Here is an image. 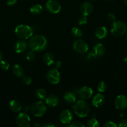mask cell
Here are the masks:
<instances>
[{"label": "cell", "instance_id": "cell-1", "mask_svg": "<svg viewBox=\"0 0 127 127\" xmlns=\"http://www.w3.org/2000/svg\"><path fill=\"white\" fill-rule=\"evenodd\" d=\"M28 46L30 49L35 52H42L47 47V39L42 35H34L30 37Z\"/></svg>", "mask_w": 127, "mask_h": 127}, {"label": "cell", "instance_id": "cell-2", "mask_svg": "<svg viewBox=\"0 0 127 127\" xmlns=\"http://www.w3.org/2000/svg\"><path fill=\"white\" fill-rule=\"evenodd\" d=\"M72 109L74 114L80 118L87 117L90 112L89 105L85 100L82 99L75 102L72 106Z\"/></svg>", "mask_w": 127, "mask_h": 127}, {"label": "cell", "instance_id": "cell-3", "mask_svg": "<svg viewBox=\"0 0 127 127\" xmlns=\"http://www.w3.org/2000/svg\"><path fill=\"white\" fill-rule=\"evenodd\" d=\"M15 34L20 39H28L33 35V30L30 26L25 24H20L15 29Z\"/></svg>", "mask_w": 127, "mask_h": 127}, {"label": "cell", "instance_id": "cell-4", "mask_svg": "<svg viewBox=\"0 0 127 127\" xmlns=\"http://www.w3.org/2000/svg\"><path fill=\"white\" fill-rule=\"evenodd\" d=\"M127 31V26L122 21H115L110 27L111 33L114 37H120L125 34Z\"/></svg>", "mask_w": 127, "mask_h": 127}, {"label": "cell", "instance_id": "cell-5", "mask_svg": "<svg viewBox=\"0 0 127 127\" xmlns=\"http://www.w3.org/2000/svg\"><path fill=\"white\" fill-rule=\"evenodd\" d=\"M30 111L34 116L41 117L46 114L47 106L46 104L42 101L34 102L30 107Z\"/></svg>", "mask_w": 127, "mask_h": 127}, {"label": "cell", "instance_id": "cell-6", "mask_svg": "<svg viewBox=\"0 0 127 127\" xmlns=\"http://www.w3.org/2000/svg\"><path fill=\"white\" fill-rule=\"evenodd\" d=\"M46 79L51 84H58L61 80V74L58 69L54 68L49 69L46 74Z\"/></svg>", "mask_w": 127, "mask_h": 127}, {"label": "cell", "instance_id": "cell-7", "mask_svg": "<svg viewBox=\"0 0 127 127\" xmlns=\"http://www.w3.org/2000/svg\"><path fill=\"white\" fill-rule=\"evenodd\" d=\"M31 119L27 113H20L16 117V124L17 127H29L31 126Z\"/></svg>", "mask_w": 127, "mask_h": 127}, {"label": "cell", "instance_id": "cell-8", "mask_svg": "<svg viewBox=\"0 0 127 127\" xmlns=\"http://www.w3.org/2000/svg\"><path fill=\"white\" fill-rule=\"evenodd\" d=\"M73 49L76 53L79 54H83L86 53L88 50V47L87 43L83 39L76 40L73 44Z\"/></svg>", "mask_w": 127, "mask_h": 127}, {"label": "cell", "instance_id": "cell-9", "mask_svg": "<svg viewBox=\"0 0 127 127\" xmlns=\"http://www.w3.org/2000/svg\"><path fill=\"white\" fill-rule=\"evenodd\" d=\"M46 10L52 14H57L61 11V6L56 0H49L45 5Z\"/></svg>", "mask_w": 127, "mask_h": 127}, {"label": "cell", "instance_id": "cell-10", "mask_svg": "<svg viewBox=\"0 0 127 127\" xmlns=\"http://www.w3.org/2000/svg\"><path fill=\"white\" fill-rule=\"evenodd\" d=\"M77 95L79 97V98L82 100H86L93 95V90L90 87L88 86H83L77 92Z\"/></svg>", "mask_w": 127, "mask_h": 127}, {"label": "cell", "instance_id": "cell-11", "mask_svg": "<svg viewBox=\"0 0 127 127\" xmlns=\"http://www.w3.org/2000/svg\"><path fill=\"white\" fill-rule=\"evenodd\" d=\"M72 114L68 109L62 110L59 114V120L63 124L68 125L72 120Z\"/></svg>", "mask_w": 127, "mask_h": 127}, {"label": "cell", "instance_id": "cell-12", "mask_svg": "<svg viewBox=\"0 0 127 127\" xmlns=\"http://www.w3.org/2000/svg\"><path fill=\"white\" fill-rule=\"evenodd\" d=\"M115 106L118 110H124L127 107V97L124 95H119L115 100Z\"/></svg>", "mask_w": 127, "mask_h": 127}, {"label": "cell", "instance_id": "cell-13", "mask_svg": "<svg viewBox=\"0 0 127 127\" xmlns=\"http://www.w3.org/2000/svg\"><path fill=\"white\" fill-rule=\"evenodd\" d=\"M94 7L93 5L90 2H84L80 5V11L82 15L84 16H89L90 14L93 12Z\"/></svg>", "mask_w": 127, "mask_h": 127}, {"label": "cell", "instance_id": "cell-14", "mask_svg": "<svg viewBox=\"0 0 127 127\" xmlns=\"http://www.w3.org/2000/svg\"><path fill=\"white\" fill-rule=\"evenodd\" d=\"M27 47H28V43H27V42L24 39H20L15 43L14 45V49L16 53H21L26 50Z\"/></svg>", "mask_w": 127, "mask_h": 127}, {"label": "cell", "instance_id": "cell-15", "mask_svg": "<svg viewBox=\"0 0 127 127\" xmlns=\"http://www.w3.org/2000/svg\"><path fill=\"white\" fill-rule=\"evenodd\" d=\"M105 102V96L101 93H98L93 97L92 99V105L95 107L102 106Z\"/></svg>", "mask_w": 127, "mask_h": 127}, {"label": "cell", "instance_id": "cell-16", "mask_svg": "<svg viewBox=\"0 0 127 127\" xmlns=\"http://www.w3.org/2000/svg\"><path fill=\"white\" fill-rule=\"evenodd\" d=\"M46 104L48 106L51 107H55L59 103V99L56 95L51 94L46 97Z\"/></svg>", "mask_w": 127, "mask_h": 127}, {"label": "cell", "instance_id": "cell-17", "mask_svg": "<svg viewBox=\"0 0 127 127\" xmlns=\"http://www.w3.org/2000/svg\"><path fill=\"white\" fill-rule=\"evenodd\" d=\"M9 107L10 110L12 112L14 113L19 112L21 110H22V105H21V103L17 100H11L10 101L9 104Z\"/></svg>", "mask_w": 127, "mask_h": 127}, {"label": "cell", "instance_id": "cell-18", "mask_svg": "<svg viewBox=\"0 0 127 127\" xmlns=\"http://www.w3.org/2000/svg\"><path fill=\"white\" fill-rule=\"evenodd\" d=\"M96 37L99 39H103L107 35V29L104 26H100L97 28L95 32Z\"/></svg>", "mask_w": 127, "mask_h": 127}, {"label": "cell", "instance_id": "cell-19", "mask_svg": "<svg viewBox=\"0 0 127 127\" xmlns=\"http://www.w3.org/2000/svg\"><path fill=\"white\" fill-rule=\"evenodd\" d=\"M43 61L45 64L47 66H51L52 64H54L55 63L54 56L52 53L46 52L44 54Z\"/></svg>", "mask_w": 127, "mask_h": 127}, {"label": "cell", "instance_id": "cell-20", "mask_svg": "<svg viewBox=\"0 0 127 127\" xmlns=\"http://www.w3.org/2000/svg\"><path fill=\"white\" fill-rule=\"evenodd\" d=\"M12 73H13L14 75L17 78H22L24 74V70L22 66L18 64H16L12 67Z\"/></svg>", "mask_w": 127, "mask_h": 127}, {"label": "cell", "instance_id": "cell-21", "mask_svg": "<svg viewBox=\"0 0 127 127\" xmlns=\"http://www.w3.org/2000/svg\"><path fill=\"white\" fill-rule=\"evenodd\" d=\"M93 52L94 54L97 57H102L104 55L105 52V48L104 45L102 44H97L94 47H93Z\"/></svg>", "mask_w": 127, "mask_h": 127}, {"label": "cell", "instance_id": "cell-22", "mask_svg": "<svg viewBox=\"0 0 127 127\" xmlns=\"http://www.w3.org/2000/svg\"><path fill=\"white\" fill-rule=\"evenodd\" d=\"M64 99L67 103L73 104L76 101V95L72 92H66L64 95Z\"/></svg>", "mask_w": 127, "mask_h": 127}, {"label": "cell", "instance_id": "cell-23", "mask_svg": "<svg viewBox=\"0 0 127 127\" xmlns=\"http://www.w3.org/2000/svg\"><path fill=\"white\" fill-rule=\"evenodd\" d=\"M35 95L37 99L42 100L46 99V97H47V93L45 89H42V88H39L35 92Z\"/></svg>", "mask_w": 127, "mask_h": 127}, {"label": "cell", "instance_id": "cell-24", "mask_svg": "<svg viewBox=\"0 0 127 127\" xmlns=\"http://www.w3.org/2000/svg\"><path fill=\"white\" fill-rule=\"evenodd\" d=\"M42 10H43L42 6L41 5L38 4L32 5L30 8V11L34 15L40 14L42 12Z\"/></svg>", "mask_w": 127, "mask_h": 127}, {"label": "cell", "instance_id": "cell-25", "mask_svg": "<svg viewBox=\"0 0 127 127\" xmlns=\"http://www.w3.org/2000/svg\"><path fill=\"white\" fill-rule=\"evenodd\" d=\"M71 33H72V35H73V37H76V38H79V37H82V34H83V32H82V30L77 27H73V28L72 29Z\"/></svg>", "mask_w": 127, "mask_h": 127}, {"label": "cell", "instance_id": "cell-26", "mask_svg": "<svg viewBox=\"0 0 127 127\" xmlns=\"http://www.w3.org/2000/svg\"><path fill=\"white\" fill-rule=\"evenodd\" d=\"M87 126L88 127H99L100 125L97 119L92 118L87 122Z\"/></svg>", "mask_w": 127, "mask_h": 127}, {"label": "cell", "instance_id": "cell-27", "mask_svg": "<svg viewBox=\"0 0 127 127\" xmlns=\"http://www.w3.org/2000/svg\"><path fill=\"white\" fill-rule=\"evenodd\" d=\"M107 89V85L105 82L102 81L98 83L97 86V90L98 91L99 93H104Z\"/></svg>", "mask_w": 127, "mask_h": 127}, {"label": "cell", "instance_id": "cell-28", "mask_svg": "<svg viewBox=\"0 0 127 127\" xmlns=\"http://www.w3.org/2000/svg\"><path fill=\"white\" fill-rule=\"evenodd\" d=\"M36 57V53H35L34 51L31 50L30 51H28L26 53V58L27 60L29 61H33L35 59Z\"/></svg>", "mask_w": 127, "mask_h": 127}, {"label": "cell", "instance_id": "cell-29", "mask_svg": "<svg viewBox=\"0 0 127 127\" xmlns=\"http://www.w3.org/2000/svg\"><path fill=\"white\" fill-rule=\"evenodd\" d=\"M10 66V64L6 60H1L0 62V68L1 69L4 71H6L9 69Z\"/></svg>", "mask_w": 127, "mask_h": 127}, {"label": "cell", "instance_id": "cell-30", "mask_svg": "<svg viewBox=\"0 0 127 127\" xmlns=\"http://www.w3.org/2000/svg\"><path fill=\"white\" fill-rule=\"evenodd\" d=\"M87 21H88V19H87V16H84V15H82L78 19V24L80 26H85V25L87 24Z\"/></svg>", "mask_w": 127, "mask_h": 127}, {"label": "cell", "instance_id": "cell-31", "mask_svg": "<svg viewBox=\"0 0 127 127\" xmlns=\"http://www.w3.org/2000/svg\"><path fill=\"white\" fill-rule=\"evenodd\" d=\"M67 127H84V125L81 122L75 121L73 122H70L67 125Z\"/></svg>", "mask_w": 127, "mask_h": 127}, {"label": "cell", "instance_id": "cell-32", "mask_svg": "<svg viewBox=\"0 0 127 127\" xmlns=\"http://www.w3.org/2000/svg\"><path fill=\"white\" fill-rule=\"evenodd\" d=\"M22 82L26 85H30L32 83V79L31 77L28 76H23L22 77Z\"/></svg>", "mask_w": 127, "mask_h": 127}, {"label": "cell", "instance_id": "cell-33", "mask_svg": "<svg viewBox=\"0 0 127 127\" xmlns=\"http://www.w3.org/2000/svg\"><path fill=\"white\" fill-rule=\"evenodd\" d=\"M103 127H117V125L112 121H107L103 125Z\"/></svg>", "mask_w": 127, "mask_h": 127}, {"label": "cell", "instance_id": "cell-34", "mask_svg": "<svg viewBox=\"0 0 127 127\" xmlns=\"http://www.w3.org/2000/svg\"><path fill=\"white\" fill-rule=\"evenodd\" d=\"M107 19L110 21V22H112V23H113V22H115V19H116L115 16L112 13L108 14L107 16Z\"/></svg>", "mask_w": 127, "mask_h": 127}, {"label": "cell", "instance_id": "cell-35", "mask_svg": "<svg viewBox=\"0 0 127 127\" xmlns=\"http://www.w3.org/2000/svg\"><path fill=\"white\" fill-rule=\"evenodd\" d=\"M118 126L120 127H127V119H123L121 120Z\"/></svg>", "mask_w": 127, "mask_h": 127}, {"label": "cell", "instance_id": "cell-36", "mask_svg": "<svg viewBox=\"0 0 127 127\" xmlns=\"http://www.w3.org/2000/svg\"><path fill=\"white\" fill-rule=\"evenodd\" d=\"M17 0H7V4L8 6H14L16 4Z\"/></svg>", "mask_w": 127, "mask_h": 127}, {"label": "cell", "instance_id": "cell-37", "mask_svg": "<svg viewBox=\"0 0 127 127\" xmlns=\"http://www.w3.org/2000/svg\"><path fill=\"white\" fill-rule=\"evenodd\" d=\"M54 66H55V68H57V69H59L62 66V63L59 61H57L56 62V63H54Z\"/></svg>", "mask_w": 127, "mask_h": 127}, {"label": "cell", "instance_id": "cell-38", "mask_svg": "<svg viewBox=\"0 0 127 127\" xmlns=\"http://www.w3.org/2000/svg\"><path fill=\"white\" fill-rule=\"evenodd\" d=\"M29 110H30V107L29 105H24V107H23L24 112L27 113Z\"/></svg>", "mask_w": 127, "mask_h": 127}, {"label": "cell", "instance_id": "cell-39", "mask_svg": "<svg viewBox=\"0 0 127 127\" xmlns=\"http://www.w3.org/2000/svg\"><path fill=\"white\" fill-rule=\"evenodd\" d=\"M54 125L52 124H46L42 125V127H53Z\"/></svg>", "mask_w": 127, "mask_h": 127}, {"label": "cell", "instance_id": "cell-40", "mask_svg": "<svg viewBox=\"0 0 127 127\" xmlns=\"http://www.w3.org/2000/svg\"><path fill=\"white\" fill-rule=\"evenodd\" d=\"M33 127H40V125L39 124H37V123H34V124H33Z\"/></svg>", "mask_w": 127, "mask_h": 127}, {"label": "cell", "instance_id": "cell-41", "mask_svg": "<svg viewBox=\"0 0 127 127\" xmlns=\"http://www.w3.org/2000/svg\"><path fill=\"white\" fill-rule=\"evenodd\" d=\"M2 53L0 52V62L2 60Z\"/></svg>", "mask_w": 127, "mask_h": 127}, {"label": "cell", "instance_id": "cell-42", "mask_svg": "<svg viewBox=\"0 0 127 127\" xmlns=\"http://www.w3.org/2000/svg\"><path fill=\"white\" fill-rule=\"evenodd\" d=\"M123 2H124V4L125 5H127V0H123Z\"/></svg>", "mask_w": 127, "mask_h": 127}, {"label": "cell", "instance_id": "cell-43", "mask_svg": "<svg viewBox=\"0 0 127 127\" xmlns=\"http://www.w3.org/2000/svg\"><path fill=\"white\" fill-rule=\"evenodd\" d=\"M124 61L126 62V63H127V57H125V58H124Z\"/></svg>", "mask_w": 127, "mask_h": 127}, {"label": "cell", "instance_id": "cell-44", "mask_svg": "<svg viewBox=\"0 0 127 127\" xmlns=\"http://www.w3.org/2000/svg\"><path fill=\"white\" fill-rule=\"evenodd\" d=\"M107 1H115V0H107Z\"/></svg>", "mask_w": 127, "mask_h": 127}, {"label": "cell", "instance_id": "cell-45", "mask_svg": "<svg viewBox=\"0 0 127 127\" xmlns=\"http://www.w3.org/2000/svg\"><path fill=\"white\" fill-rule=\"evenodd\" d=\"M126 40H127V36H126Z\"/></svg>", "mask_w": 127, "mask_h": 127}, {"label": "cell", "instance_id": "cell-46", "mask_svg": "<svg viewBox=\"0 0 127 127\" xmlns=\"http://www.w3.org/2000/svg\"><path fill=\"white\" fill-rule=\"evenodd\" d=\"M93 1H97V0H93Z\"/></svg>", "mask_w": 127, "mask_h": 127}]
</instances>
